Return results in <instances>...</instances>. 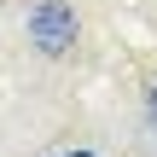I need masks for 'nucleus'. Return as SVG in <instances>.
<instances>
[{
    "mask_svg": "<svg viewBox=\"0 0 157 157\" xmlns=\"http://www.w3.org/2000/svg\"><path fill=\"white\" fill-rule=\"evenodd\" d=\"M70 157H93V151H70Z\"/></svg>",
    "mask_w": 157,
    "mask_h": 157,
    "instance_id": "obj_3",
    "label": "nucleus"
},
{
    "mask_svg": "<svg viewBox=\"0 0 157 157\" xmlns=\"http://www.w3.org/2000/svg\"><path fill=\"white\" fill-rule=\"evenodd\" d=\"M146 111H151V128H157V87L146 93Z\"/></svg>",
    "mask_w": 157,
    "mask_h": 157,
    "instance_id": "obj_2",
    "label": "nucleus"
},
{
    "mask_svg": "<svg viewBox=\"0 0 157 157\" xmlns=\"http://www.w3.org/2000/svg\"><path fill=\"white\" fill-rule=\"evenodd\" d=\"M29 41L41 47V52H70L76 47V6H64V0H41L35 12H29Z\"/></svg>",
    "mask_w": 157,
    "mask_h": 157,
    "instance_id": "obj_1",
    "label": "nucleus"
}]
</instances>
